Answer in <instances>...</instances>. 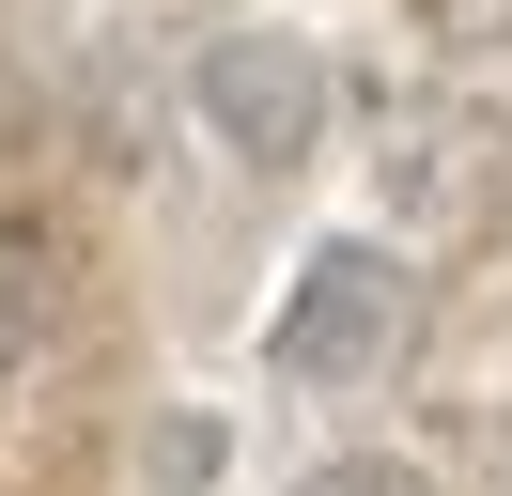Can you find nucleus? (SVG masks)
Instances as JSON below:
<instances>
[{
	"mask_svg": "<svg viewBox=\"0 0 512 496\" xmlns=\"http://www.w3.org/2000/svg\"><path fill=\"white\" fill-rule=\"evenodd\" d=\"M373 171H388V217H404V233H481V217H512V109L404 93Z\"/></svg>",
	"mask_w": 512,
	"mask_h": 496,
	"instance_id": "7ed1b4c3",
	"label": "nucleus"
},
{
	"mask_svg": "<svg viewBox=\"0 0 512 496\" xmlns=\"http://www.w3.org/2000/svg\"><path fill=\"white\" fill-rule=\"evenodd\" d=\"M295 496H435V481H419L404 450H326V465H311Z\"/></svg>",
	"mask_w": 512,
	"mask_h": 496,
	"instance_id": "39448f33",
	"label": "nucleus"
},
{
	"mask_svg": "<svg viewBox=\"0 0 512 496\" xmlns=\"http://www.w3.org/2000/svg\"><path fill=\"white\" fill-rule=\"evenodd\" d=\"M187 109H202V140H218V155H249V171H311L342 93H326V62L295 47V31H202Z\"/></svg>",
	"mask_w": 512,
	"mask_h": 496,
	"instance_id": "f03ea898",
	"label": "nucleus"
},
{
	"mask_svg": "<svg viewBox=\"0 0 512 496\" xmlns=\"http://www.w3.org/2000/svg\"><path fill=\"white\" fill-rule=\"evenodd\" d=\"M47 310H63V279H47V248L32 233H0V388L47 357Z\"/></svg>",
	"mask_w": 512,
	"mask_h": 496,
	"instance_id": "20e7f679",
	"label": "nucleus"
},
{
	"mask_svg": "<svg viewBox=\"0 0 512 496\" xmlns=\"http://www.w3.org/2000/svg\"><path fill=\"white\" fill-rule=\"evenodd\" d=\"M404 341H419V279H404V248H388V233H326L311 264H295L280 326H264V372H280V388H373Z\"/></svg>",
	"mask_w": 512,
	"mask_h": 496,
	"instance_id": "f257e3e1",
	"label": "nucleus"
},
{
	"mask_svg": "<svg viewBox=\"0 0 512 496\" xmlns=\"http://www.w3.org/2000/svg\"><path fill=\"white\" fill-rule=\"evenodd\" d=\"M419 31H435L450 62H481V47H512V0H419Z\"/></svg>",
	"mask_w": 512,
	"mask_h": 496,
	"instance_id": "423d86ee",
	"label": "nucleus"
}]
</instances>
